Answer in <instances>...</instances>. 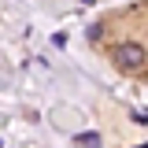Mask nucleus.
Wrapping results in <instances>:
<instances>
[{
	"label": "nucleus",
	"instance_id": "f03ea898",
	"mask_svg": "<svg viewBox=\"0 0 148 148\" xmlns=\"http://www.w3.org/2000/svg\"><path fill=\"white\" fill-rule=\"evenodd\" d=\"M78 145L82 148H100V137L96 133H85V137H78Z\"/></svg>",
	"mask_w": 148,
	"mask_h": 148
},
{
	"label": "nucleus",
	"instance_id": "f257e3e1",
	"mask_svg": "<svg viewBox=\"0 0 148 148\" xmlns=\"http://www.w3.org/2000/svg\"><path fill=\"white\" fill-rule=\"evenodd\" d=\"M115 67L126 74H141L145 71V45L141 41H122V45H115Z\"/></svg>",
	"mask_w": 148,
	"mask_h": 148
}]
</instances>
